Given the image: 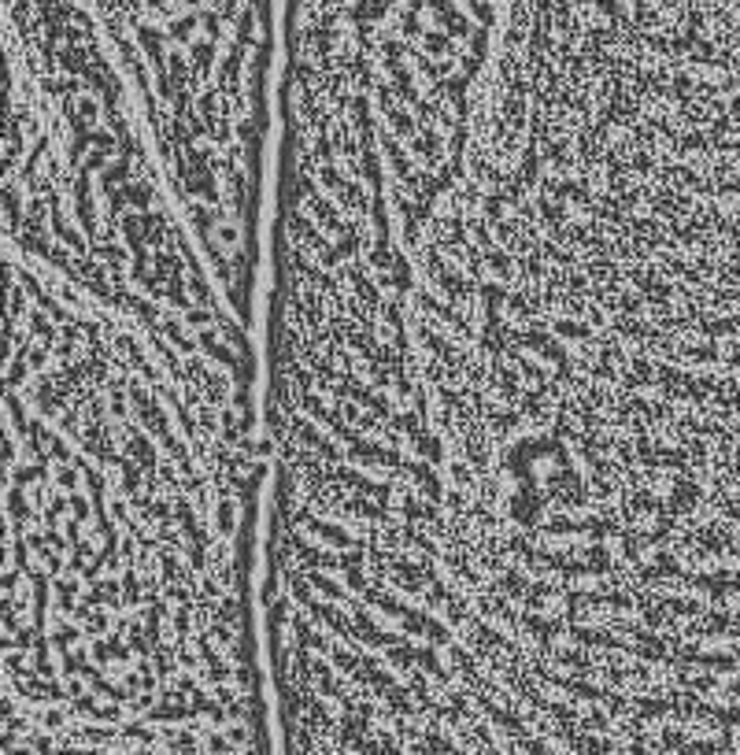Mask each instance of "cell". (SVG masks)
<instances>
[{"mask_svg":"<svg viewBox=\"0 0 740 755\" xmlns=\"http://www.w3.org/2000/svg\"><path fill=\"white\" fill-rule=\"evenodd\" d=\"M274 0H8L18 48L85 52L156 97L259 85Z\"/></svg>","mask_w":740,"mask_h":755,"instance_id":"6da1fadb","label":"cell"}]
</instances>
